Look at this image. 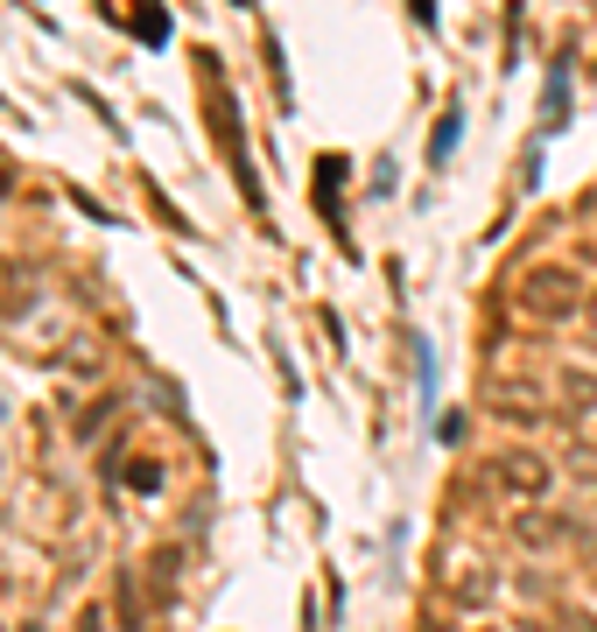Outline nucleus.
<instances>
[{
    "instance_id": "f03ea898",
    "label": "nucleus",
    "mask_w": 597,
    "mask_h": 632,
    "mask_svg": "<svg viewBox=\"0 0 597 632\" xmlns=\"http://www.w3.org/2000/svg\"><path fill=\"white\" fill-rule=\"evenodd\" d=\"M590 303H597V295H590Z\"/></svg>"
},
{
    "instance_id": "f257e3e1",
    "label": "nucleus",
    "mask_w": 597,
    "mask_h": 632,
    "mask_svg": "<svg viewBox=\"0 0 597 632\" xmlns=\"http://www.w3.org/2000/svg\"><path fill=\"white\" fill-rule=\"evenodd\" d=\"M527 309H535V316H562V309H570V274H535V281H527Z\"/></svg>"
}]
</instances>
